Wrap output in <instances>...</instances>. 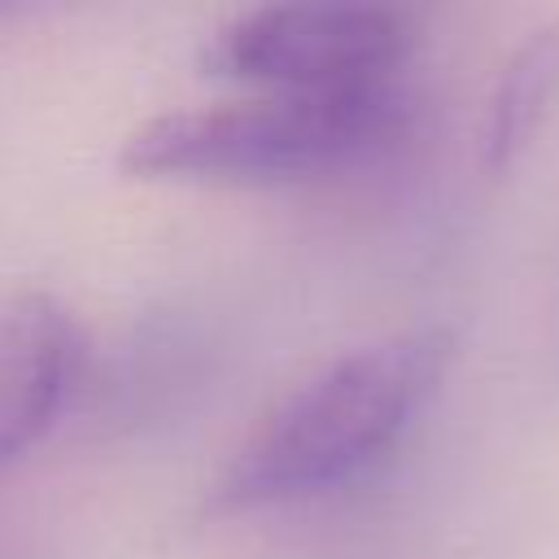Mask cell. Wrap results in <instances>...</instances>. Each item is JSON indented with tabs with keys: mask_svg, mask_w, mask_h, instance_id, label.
I'll return each mask as SVG.
<instances>
[{
	"mask_svg": "<svg viewBox=\"0 0 559 559\" xmlns=\"http://www.w3.org/2000/svg\"><path fill=\"white\" fill-rule=\"evenodd\" d=\"M454 332L441 323L354 345L275 397L205 485V515L319 498L384 459L441 389Z\"/></svg>",
	"mask_w": 559,
	"mask_h": 559,
	"instance_id": "1",
	"label": "cell"
},
{
	"mask_svg": "<svg viewBox=\"0 0 559 559\" xmlns=\"http://www.w3.org/2000/svg\"><path fill=\"white\" fill-rule=\"evenodd\" d=\"M397 83L345 92H253L140 122L118 166L140 179H297L367 157L402 131Z\"/></svg>",
	"mask_w": 559,
	"mask_h": 559,
	"instance_id": "2",
	"label": "cell"
},
{
	"mask_svg": "<svg viewBox=\"0 0 559 559\" xmlns=\"http://www.w3.org/2000/svg\"><path fill=\"white\" fill-rule=\"evenodd\" d=\"M415 26L389 4H262L223 22L201 66L258 92H345L393 83Z\"/></svg>",
	"mask_w": 559,
	"mask_h": 559,
	"instance_id": "3",
	"label": "cell"
},
{
	"mask_svg": "<svg viewBox=\"0 0 559 559\" xmlns=\"http://www.w3.org/2000/svg\"><path fill=\"white\" fill-rule=\"evenodd\" d=\"M83 358L74 314L52 293L0 306V467L22 459L61 415Z\"/></svg>",
	"mask_w": 559,
	"mask_h": 559,
	"instance_id": "4",
	"label": "cell"
},
{
	"mask_svg": "<svg viewBox=\"0 0 559 559\" xmlns=\"http://www.w3.org/2000/svg\"><path fill=\"white\" fill-rule=\"evenodd\" d=\"M559 87V31L542 26L515 52L502 61L493 92H489V118H485V166L498 175L507 170L528 140L537 135L550 100Z\"/></svg>",
	"mask_w": 559,
	"mask_h": 559,
	"instance_id": "5",
	"label": "cell"
}]
</instances>
